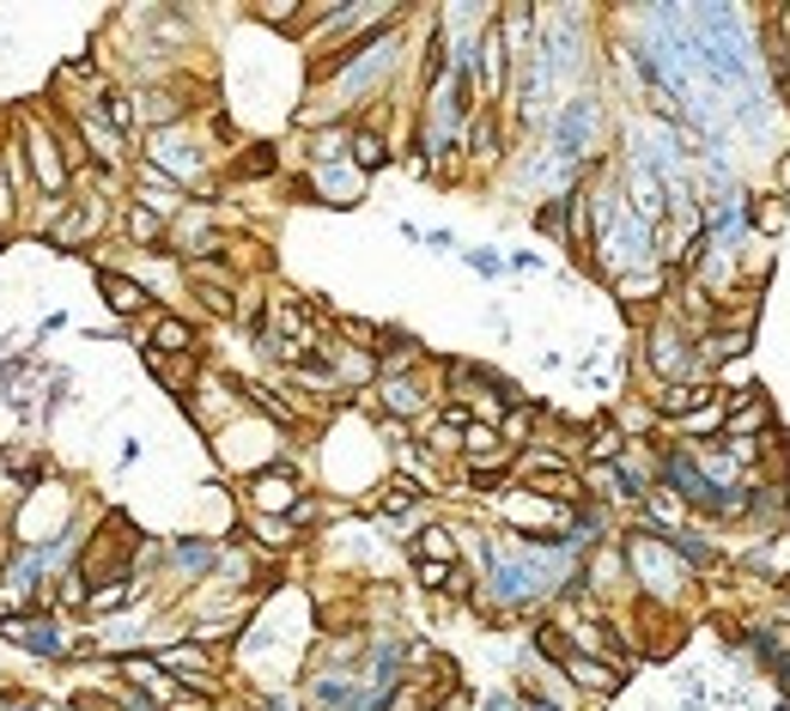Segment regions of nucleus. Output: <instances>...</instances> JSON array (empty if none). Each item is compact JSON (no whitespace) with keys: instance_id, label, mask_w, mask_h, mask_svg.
Here are the masks:
<instances>
[{"instance_id":"nucleus-14","label":"nucleus","mask_w":790,"mask_h":711,"mask_svg":"<svg viewBox=\"0 0 790 711\" xmlns=\"http://www.w3.org/2000/svg\"><path fill=\"white\" fill-rule=\"evenodd\" d=\"M122 231H128V243H134V250H159V243L164 238H171V226H164V219L159 213H147V207H128V213H122Z\"/></svg>"},{"instance_id":"nucleus-10","label":"nucleus","mask_w":790,"mask_h":711,"mask_svg":"<svg viewBox=\"0 0 790 711\" xmlns=\"http://www.w3.org/2000/svg\"><path fill=\"white\" fill-rule=\"evenodd\" d=\"M250 499H256V511H292L298 505V481L287 469H262L250 481Z\"/></svg>"},{"instance_id":"nucleus-5","label":"nucleus","mask_w":790,"mask_h":711,"mask_svg":"<svg viewBox=\"0 0 790 711\" xmlns=\"http://www.w3.org/2000/svg\"><path fill=\"white\" fill-rule=\"evenodd\" d=\"M596 128H602V103L572 98L560 110V122H553V152H560V159H584V152L596 147Z\"/></svg>"},{"instance_id":"nucleus-19","label":"nucleus","mask_w":790,"mask_h":711,"mask_svg":"<svg viewBox=\"0 0 790 711\" xmlns=\"http://www.w3.org/2000/svg\"><path fill=\"white\" fill-rule=\"evenodd\" d=\"M760 425H767V402H760V395H748V402H736L723 413V438H748V432H760Z\"/></svg>"},{"instance_id":"nucleus-12","label":"nucleus","mask_w":790,"mask_h":711,"mask_svg":"<svg viewBox=\"0 0 790 711\" xmlns=\"http://www.w3.org/2000/svg\"><path fill=\"white\" fill-rule=\"evenodd\" d=\"M347 164H353L359 177L383 171V164H390V140H383L378 128H353V140H347Z\"/></svg>"},{"instance_id":"nucleus-23","label":"nucleus","mask_w":790,"mask_h":711,"mask_svg":"<svg viewBox=\"0 0 790 711\" xmlns=\"http://www.w3.org/2000/svg\"><path fill=\"white\" fill-rule=\"evenodd\" d=\"M620 450H627V438H620V425H596V432H590V462H596V469H608V462H620Z\"/></svg>"},{"instance_id":"nucleus-25","label":"nucleus","mask_w":790,"mask_h":711,"mask_svg":"<svg viewBox=\"0 0 790 711\" xmlns=\"http://www.w3.org/2000/svg\"><path fill=\"white\" fill-rule=\"evenodd\" d=\"M748 219H754V231H779L784 226V196H760L748 207Z\"/></svg>"},{"instance_id":"nucleus-13","label":"nucleus","mask_w":790,"mask_h":711,"mask_svg":"<svg viewBox=\"0 0 790 711\" xmlns=\"http://www.w3.org/2000/svg\"><path fill=\"white\" fill-rule=\"evenodd\" d=\"M171 565H177L183 578H207V572L219 565V541H207V535H183V541L171 548Z\"/></svg>"},{"instance_id":"nucleus-28","label":"nucleus","mask_w":790,"mask_h":711,"mask_svg":"<svg viewBox=\"0 0 790 711\" xmlns=\"http://www.w3.org/2000/svg\"><path fill=\"white\" fill-rule=\"evenodd\" d=\"M420 584H426V590H450V565H438V560H420Z\"/></svg>"},{"instance_id":"nucleus-4","label":"nucleus","mask_w":790,"mask_h":711,"mask_svg":"<svg viewBox=\"0 0 790 711\" xmlns=\"http://www.w3.org/2000/svg\"><path fill=\"white\" fill-rule=\"evenodd\" d=\"M147 164H152V171H164L171 183H189V177H201L207 152L183 134V128H159V134H152V147H147Z\"/></svg>"},{"instance_id":"nucleus-6","label":"nucleus","mask_w":790,"mask_h":711,"mask_svg":"<svg viewBox=\"0 0 790 711\" xmlns=\"http://www.w3.org/2000/svg\"><path fill=\"white\" fill-rule=\"evenodd\" d=\"M644 353H651V371L663 383H681V371L693 365V347H688V329H681V322H657Z\"/></svg>"},{"instance_id":"nucleus-15","label":"nucleus","mask_w":790,"mask_h":711,"mask_svg":"<svg viewBox=\"0 0 790 711\" xmlns=\"http://www.w3.org/2000/svg\"><path fill=\"white\" fill-rule=\"evenodd\" d=\"M699 408H711V383H663L657 390V413H699Z\"/></svg>"},{"instance_id":"nucleus-22","label":"nucleus","mask_w":790,"mask_h":711,"mask_svg":"<svg viewBox=\"0 0 790 711\" xmlns=\"http://www.w3.org/2000/svg\"><path fill=\"white\" fill-rule=\"evenodd\" d=\"M748 341H754V329H748V317H742V322H730V329L711 334V359H742Z\"/></svg>"},{"instance_id":"nucleus-9","label":"nucleus","mask_w":790,"mask_h":711,"mask_svg":"<svg viewBox=\"0 0 790 711\" xmlns=\"http://www.w3.org/2000/svg\"><path fill=\"white\" fill-rule=\"evenodd\" d=\"M566 675H572V688H584V693H614L620 688V669L614 663H602V657H584V651H572L566 657Z\"/></svg>"},{"instance_id":"nucleus-32","label":"nucleus","mask_w":790,"mask_h":711,"mask_svg":"<svg viewBox=\"0 0 790 711\" xmlns=\"http://www.w3.org/2000/svg\"><path fill=\"white\" fill-rule=\"evenodd\" d=\"M19 711H43V705H19Z\"/></svg>"},{"instance_id":"nucleus-1","label":"nucleus","mask_w":790,"mask_h":711,"mask_svg":"<svg viewBox=\"0 0 790 711\" xmlns=\"http://www.w3.org/2000/svg\"><path fill=\"white\" fill-rule=\"evenodd\" d=\"M19 152H24V171H31L37 196L43 201H68V140H61V128H49L43 116H31V122L19 128Z\"/></svg>"},{"instance_id":"nucleus-2","label":"nucleus","mask_w":790,"mask_h":711,"mask_svg":"<svg viewBox=\"0 0 790 711\" xmlns=\"http://www.w3.org/2000/svg\"><path fill=\"white\" fill-rule=\"evenodd\" d=\"M0 639L31 657H73V632H61L49 614H0Z\"/></svg>"},{"instance_id":"nucleus-11","label":"nucleus","mask_w":790,"mask_h":711,"mask_svg":"<svg viewBox=\"0 0 790 711\" xmlns=\"http://www.w3.org/2000/svg\"><path fill=\"white\" fill-rule=\"evenodd\" d=\"M98 287H103V304H110L116 317H140V310H147V287H140L134 274H116V268H103Z\"/></svg>"},{"instance_id":"nucleus-16","label":"nucleus","mask_w":790,"mask_h":711,"mask_svg":"<svg viewBox=\"0 0 790 711\" xmlns=\"http://www.w3.org/2000/svg\"><path fill=\"white\" fill-rule=\"evenodd\" d=\"M378 390H383V413H390V420H408V413H420V408H426L420 383H413L408 371H401V378H383Z\"/></svg>"},{"instance_id":"nucleus-7","label":"nucleus","mask_w":790,"mask_h":711,"mask_svg":"<svg viewBox=\"0 0 790 711\" xmlns=\"http://www.w3.org/2000/svg\"><path fill=\"white\" fill-rule=\"evenodd\" d=\"M134 207H147V213H159L164 226H171V219L183 213V183H171L164 171L140 164V201H134Z\"/></svg>"},{"instance_id":"nucleus-27","label":"nucleus","mask_w":790,"mask_h":711,"mask_svg":"<svg viewBox=\"0 0 790 711\" xmlns=\"http://www.w3.org/2000/svg\"><path fill=\"white\" fill-rule=\"evenodd\" d=\"M536 651L553 657V663H566V657H572V644H566V627H536Z\"/></svg>"},{"instance_id":"nucleus-31","label":"nucleus","mask_w":790,"mask_h":711,"mask_svg":"<svg viewBox=\"0 0 790 711\" xmlns=\"http://www.w3.org/2000/svg\"><path fill=\"white\" fill-rule=\"evenodd\" d=\"M0 61H7V37H0Z\"/></svg>"},{"instance_id":"nucleus-24","label":"nucleus","mask_w":790,"mask_h":711,"mask_svg":"<svg viewBox=\"0 0 790 711\" xmlns=\"http://www.w3.org/2000/svg\"><path fill=\"white\" fill-rule=\"evenodd\" d=\"M86 584H92V578H86L80 565H68V572L56 578V602H61V609H86V597H92Z\"/></svg>"},{"instance_id":"nucleus-21","label":"nucleus","mask_w":790,"mask_h":711,"mask_svg":"<svg viewBox=\"0 0 790 711\" xmlns=\"http://www.w3.org/2000/svg\"><path fill=\"white\" fill-rule=\"evenodd\" d=\"M413 553L420 560H438V565H457V541H450V529H420V541H413Z\"/></svg>"},{"instance_id":"nucleus-29","label":"nucleus","mask_w":790,"mask_h":711,"mask_svg":"<svg viewBox=\"0 0 790 711\" xmlns=\"http://www.w3.org/2000/svg\"><path fill=\"white\" fill-rule=\"evenodd\" d=\"M24 700H19V693H0V711H19Z\"/></svg>"},{"instance_id":"nucleus-8","label":"nucleus","mask_w":790,"mask_h":711,"mask_svg":"<svg viewBox=\"0 0 790 711\" xmlns=\"http://www.w3.org/2000/svg\"><path fill=\"white\" fill-rule=\"evenodd\" d=\"M147 353H159V359H189V353H196V329H189L183 317H152Z\"/></svg>"},{"instance_id":"nucleus-20","label":"nucleus","mask_w":790,"mask_h":711,"mask_svg":"<svg viewBox=\"0 0 790 711\" xmlns=\"http://www.w3.org/2000/svg\"><path fill=\"white\" fill-rule=\"evenodd\" d=\"M420 499H426V487H420V481H408V474H396V481L383 487L378 511H383V517H401V511H413V505H420Z\"/></svg>"},{"instance_id":"nucleus-3","label":"nucleus","mask_w":790,"mask_h":711,"mask_svg":"<svg viewBox=\"0 0 790 711\" xmlns=\"http://www.w3.org/2000/svg\"><path fill=\"white\" fill-rule=\"evenodd\" d=\"M627 565H632V572H639L651 590L688 584V565L676 560V548H669L663 535H632V541H627Z\"/></svg>"},{"instance_id":"nucleus-26","label":"nucleus","mask_w":790,"mask_h":711,"mask_svg":"<svg viewBox=\"0 0 790 711\" xmlns=\"http://www.w3.org/2000/svg\"><path fill=\"white\" fill-rule=\"evenodd\" d=\"M341 334H353L359 353H378V347H383V329H378V322H359V317H341Z\"/></svg>"},{"instance_id":"nucleus-17","label":"nucleus","mask_w":790,"mask_h":711,"mask_svg":"<svg viewBox=\"0 0 790 711\" xmlns=\"http://www.w3.org/2000/svg\"><path fill=\"white\" fill-rule=\"evenodd\" d=\"M317 189H322V201H359V171L353 164H317Z\"/></svg>"},{"instance_id":"nucleus-30","label":"nucleus","mask_w":790,"mask_h":711,"mask_svg":"<svg viewBox=\"0 0 790 711\" xmlns=\"http://www.w3.org/2000/svg\"><path fill=\"white\" fill-rule=\"evenodd\" d=\"M523 711H553V705H548V700H529V705H523Z\"/></svg>"},{"instance_id":"nucleus-18","label":"nucleus","mask_w":790,"mask_h":711,"mask_svg":"<svg viewBox=\"0 0 790 711\" xmlns=\"http://www.w3.org/2000/svg\"><path fill=\"white\" fill-rule=\"evenodd\" d=\"M128 602H134V578H128V572H110V578H103V590H92V597H86V609H92V614H110V609H128Z\"/></svg>"}]
</instances>
